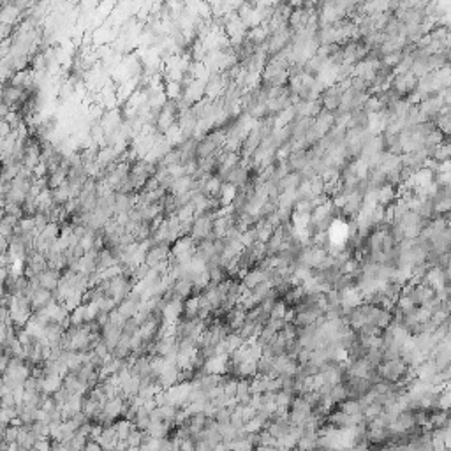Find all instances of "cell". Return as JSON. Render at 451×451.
Returning <instances> with one entry per match:
<instances>
[{"label":"cell","mask_w":451,"mask_h":451,"mask_svg":"<svg viewBox=\"0 0 451 451\" xmlns=\"http://www.w3.org/2000/svg\"><path fill=\"white\" fill-rule=\"evenodd\" d=\"M51 300H55V298H53V291H49V289H44V288H41V286H39V288H35L34 291H32V295H30V307H32V310L35 312V310L44 309V307L48 305Z\"/></svg>","instance_id":"3"},{"label":"cell","mask_w":451,"mask_h":451,"mask_svg":"<svg viewBox=\"0 0 451 451\" xmlns=\"http://www.w3.org/2000/svg\"><path fill=\"white\" fill-rule=\"evenodd\" d=\"M300 182H302L300 173H296V171H289V173H286L284 177L278 180V192L296 191V187L300 185Z\"/></svg>","instance_id":"9"},{"label":"cell","mask_w":451,"mask_h":451,"mask_svg":"<svg viewBox=\"0 0 451 451\" xmlns=\"http://www.w3.org/2000/svg\"><path fill=\"white\" fill-rule=\"evenodd\" d=\"M155 381L159 382V386L162 389L171 388V386L177 384V382H178V367H177V365H171V367H167L166 370L160 372V374L157 375Z\"/></svg>","instance_id":"7"},{"label":"cell","mask_w":451,"mask_h":451,"mask_svg":"<svg viewBox=\"0 0 451 451\" xmlns=\"http://www.w3.org/2000/svg\"><path fill=\"white\" fill-rule=\"evenodd\" d=\"M7 247H9V240H7L6 236H2V235H0V254H2V252H6V250H7Z\"/></svg>","instance_id":"13"},{"label":"cell","mask_w":451,"mask_h":451,"mask_svg":"<svg viewBox=\"0 0 451 451\" xmlns=\"http://www.w3.org/2000/svg\"><path fill=\"white\" fill-rule=\"evenodd\" d=\"M198 310H199V295L192 293L191 296H187L184 300V312H182V317L184 319H196L198 317Z\"/></svg>","instance_id":"8"},{"label":"cell","mask_w":451,"mask_h":451,"mask_svg":"<svg viewBox=\"0 0 451 451\" xmlns=\"http://www.w3.org/2000/svg\"><path fill=\"white\" fill-rule=\"evenodd\" d=\"M170 259V245L167 243H153L148 250H146L145 263L150 268H155L159 263Z\"/></svg>","instance_id":"2"},{"label":"cell","mask_w":451,"mask_h":451,"mask_svg":"<svg viewBox=\"0 0 451 451\" xmlns=\"http://www.w3.org/2000/svg\"><path fill=\"white\" fill-rule=\"evenodd\" d=\"M286 310H288V305H286L284 300H275L271 303V309H270V319H284L286 316Z\"/></svg>","instance_id":"11"},{"label":"cell","mask_w":451,"mask_h":451,"mask_svg":"<svg viewBox=\"0 0 451 451\" xmlns=\"http://www.w3.org/2000/svg\"><path fill=\"white\" fill-rule=\"evenodd\" d=\"M143 439H145V432L139 430V428H136V427H132L131 432H129V435H127L129 448H131V449H139V446H141Z\"/></svg>","instance_id":"10"},{"label":"cell","mask_w":451,"mask_h":451,"mask_svg":"<svg viewBox=\"0 0 451 451\" xmlns=\"http://www.w3.org/2000/svg\"><path fill=\"white\" fill-rule=\"evenodd\" d=\"M83 449H85V451H101V449H102V446L99 444V441H95V439H88V441L85 442Z\"/></svg>","instance_id":"12"},{"label":"cell","mask_w":451,"mask_h":451,"mask_svg":"<svg viewBox=\"0 0 451 451\" xmlns=\"http://www.w3.org/2000/svg\"><path fill=\"white\" fill-rule=\"evenodd\" d=\"M39 278V286L44 289H49V291H55L57 286L60 282V271L55 270V268H46L41 273H37Z\"/></svg>","instance_id":"5"},{"label":"cell","mask_w":451,"mask_h":451,"mask_svg":"<svg viewBox=\"0 0 451 451\" xmlns=\"http://www.w3.org/2000/svg\"><path fill=\"white\" fill-rule=\"evenodd\" d=\"M342 92H344V88L340 87V83H331V85H328V87H324L323 94L319 95V101H321L323 109L331 111V113L337 111L339 106H340V97H342Z\"/></svg>","instance_id":"1"},{"label":"cell","mask_w":451,"mask_h":451,"mask_svg":"<svg viewBox=\"0 0 451 451\" xmlns=\"http://www.w3.org/2000/svg\"><path fill=\"white\" fill-rule=\"evenodd\" d=\"M270 277V270H261V268H254V270L247 271L242 277V284L249 289H254L259 282H263L264 278Z\"/></svg>","instance_id":"6"},{"label":"cell","mask_w":451,"mask_h":451,"mask_svg":"<svg viewBox=\"0 0 451 451\" xmlns=\"http://www.w3.org/2000/svg\"><path fill=\"white\" fill-rule=\"evenodd\" d=\"M323 2H326V0H323Z\"/></svg>","instance_id":"14"},{"label":"cell","mask_w":451,"mask_h":451,"mask_svg":"<svg viewBox=\"0 0 451 451\" xmlns=\"http://www.w3.org/2000/svg\"><path fill=\"white\" fill-rule=\"evenodd\" d=\"M286 164H288L289 171H302L303 167L307 166V162H309V152L307 150H293V152L288 153V157H286Z\"/></svg>","instance_id":"4"}]
</instances>
